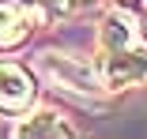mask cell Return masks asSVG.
<instances>
[{"instance_id":"obj_6","label":"cell","mask_w":147,"mask_h":139,"mask_svg":"<svg viewBox=\"0 0 147 139\" xmlns=\"http://www.w3.org/2000/svg\"><path fill=\"white\" fill-rule=\"evenodd\" d=\"M45 4H57V8H64V4H72V0H45Z\"/></svg>"},{"instance_id":"obj_1","label":"cell","mask_w":147,"mask_h":139,"mask_svg":"<svg viewBox=\"0 0 147 139\" xmlns=\"http://www.w3.org/2000/svg\"><path fill=\"white\" fill-rule=\"evenodd\" d=\"M98 79L106 90H128L147 79V41L125 8H113L98 30Z\"/></svg>"},{"instance_id":"obj_5","label":"cell","mask_w":147,"mask_h":139,"mask_svg":"<svg viewBox=\"0 0 147 139\" xmlns=\"http://www.w3.org/2000/svg\"><path fill=\"white\" fill-rule=\"evenodd\" d=\"M15 135H26V139H57V135H64L68 139V135H76V128L64 124L57 113H34L15 128Z\"/></svg>"},{"instance_id":"obj_3","label":"cell","mask_w":147,"mask_h":139,"mask_svg":"<svg viewBox=\"0 0 147 139\" xmlns=\"http://www.w3.org/2000/svg\"><path fill=\"white\" fill-rule=\"evenodd\" d=\"M34 30V11L23 0H0V49H19Z\"/></svg>"},{"instance_id":"obj_4","label":"cell","mask_w":147,"mask_h":139,"mask_svg":"<svg viewBox=\"0 0 147 139\" xmlns=\"http://www.w3.org/2000/svg\"><path fill=\"white\" fill-rule=\"evenodd\" d=\"M34 102V79L19 64H0V109H26Z\"/></svg>"},{"instance_id":"obj_2","label":"cell","mask_w":147,"mask_h":139,"mask_svg":"<svg viewBox=\"0 0 147 139\" xmlns=\"http://www.w3.org/2000/svg\"><path fill=\"white\" fill-rule=\"evenodd\" d=\"M38 72L49 83H57L61 90H72V94H87V98H91V94L106 90L102 79H98V72L87 68L76 57H68V53H42V57H38Z\"/></svg>"}]
</instances>
